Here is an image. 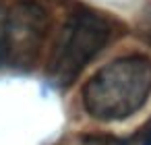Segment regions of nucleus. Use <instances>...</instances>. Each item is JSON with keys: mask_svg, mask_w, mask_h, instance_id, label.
<instances>
[{"mask_svg": "<svg viewBox=\"0 0 151 145\" xmlns=\"http://www.w3.org/2000/svg\"><path fill=\"white\" fill-rule=\"evenodd\" d=\"M151 93V60L118 58L99 69L83 87V104L97 120H124L143 108Z\"/></svg>", "mask_w": 151, "mask_h": 145, "instance_id": "obj_1", "label": "nucleus"}, {"mask_svg": "<svg viewBox=\"0 0 151 145\" xmlns=\"http://www.w3.org/2000/svg\"><path fill=\"white\" fill-rule=\"evenodd\" d=\"M108 38H110V25L99 15L77 13L68 21L54 50V56L48 66L50 79L56 85L73 83L79 77V73L87 66V62L99 54Z\"/></svg>", "mask_w": 151, "mask_h": 145, "instance_id": "obj_2", "label": "nucleus"}, {"mask_svg": "<svg viewBox=\"0 0 151 145\" xmlns=\"http://www.w3.org/2000/svg\"><path fill=\"white\" fill-rule=\"evenodd\" d=\"M11 31H13L11 17L2 6H0V64L4 62V58H6L9 50H11Z\"/></svg>", "mask_w": 151, "mask_h": 145, "instance_id": "obj_3", "label": "nucleus"}, {"mask_svg": "<svg viewBox=\"0 0 151 145\" xmlns=\"http://www.w3.org/2000/svg\"><path fill=\"white\" fill-rule=\"evenodd\" d=\"M145 145H151V128H149V133H147V139H145Z\"/></svg>", "mask_w": 151, "mask_h": 145, "instance_id": "obj_4", "label": "nucleus"}]
</instances>
